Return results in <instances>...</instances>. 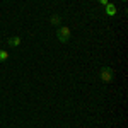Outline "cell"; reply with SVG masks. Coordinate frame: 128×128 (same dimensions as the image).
<instances>
[{
    "instance_id": "6da1fadb",
    "label": "cell",
    "mask_w": 128,
    "mask_h": 128,
    "mask_svg": "<svg viewBox=\"0 0 128 128\" xmlns=\"http://www.w3.org/2000/svg\"><path fill=\"white\" fill-rule=\"evenodd\" d=\"M70 36H72V31L67 26H60L58 29H56V38H58L60 43H68Z\"/></svg>"
},
{
    "instance_id": "7a4b0ae2",
    "label": "cell",
    "mask_w": 128,
    "mask_h": 128,
    "mask_svg": "<svg viewBox=\"0 0 128 128\" xmlns=\"http://www.w3.org/2000/svg\"><path fill=\"white\" fill-rule=\"evenodd\" d=\"M101 80L102 82H106V84H109V82H113V79H114V70L111 68V67H108V65H104L102 68H101Z\"/></svg>"
},
{
    "instance_id": "3957f363",
    "label": "cell",
    "mask_w": 128,
    "mask_h": 128,
    "mask_svg": "<svg viewBox=\"0 0 128 128\" xmlns=\"http://www.w3.org/2000/svg\"><path fill=\"white\" fill-rule=\"evenodd\" d=\"M50 24H51V26H56V28H60V26L63 24V19H62V16H58V14H53V16H50Z\"/></svg>"
},
{
    "instance_id": "277c9868",
    "label": "cell",
    "mask_w": 128,
    "mask_h": 128,
    "mask_svg": "<svg viewBox=\"0 0 128 128\" xmlns=\"http://www.w3.org/2000/svg\"><path fill=\"white\" fill-rule=\"evenodd\" d=\"M19 44H20V38H19V36H12V38H9V46L17 48Z\"/></svg>"
},
{
    "instance_id": "5b68a950",
    "label": "cell",
    "mask_w": 128,
    "mask_h": 128,
    "mask_svg": "<svg viewBox=\"0 0 128 128\" xmlns=\"http://www.w3.org/2000/svg\"><path fill=\"white\" fill-rule=\"evenodd\" d=\"M106 14H108V16H114V14H116V9H114L113 4H108V5H106Z\"/></svg>"
},
{
    "instance_id": "8992f818",
    "label": "cell",
    "mask_w": 128,
    "mask_h": 128,
    "mask_svg": "<svg viewBox=\"0 0 128 128\" xmlns=\"http://www.w3.org/2000/svg\"><path fill=\"white\" fill-rule=\"evenodd\" d=\"M7 58H9V51L0 50V63H2V62H7Z\"/></svg>"
},
{
    "instance_id": "52a82bcc",
    "label": "cell",
    "mask_w": 128,
    "mask_h": 128,
    "mask_svg": "<svg viewBox=\"0 0 128 128\" xmlns=\"http://www.w3.org/2000/svg\"><path fill=\"white\" fill-rule=\"evenodd\" d=\"M99 4L101 5H108V0H99Z\"/></svg>"
},
{
    "instance_id": "ba28073f",
    "label": "cell",
    "mask_w": 128,
    "mask_h": 128,
    "mask_svg": "<svg viewBox=\"0 0 128 128\" xmlns=\"http://www.w3.org/2000/svg\"><path fill=\"white\" fill-rule=\"evenodd\" d=\"M121 2H126V0H121Z\"/></svg>"
}]
</instances>
